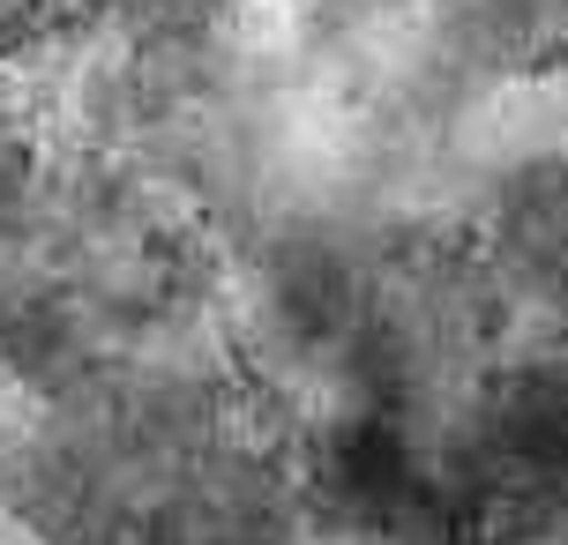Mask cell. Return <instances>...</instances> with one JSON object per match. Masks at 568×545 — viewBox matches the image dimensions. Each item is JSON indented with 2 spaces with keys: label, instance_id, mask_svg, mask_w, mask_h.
<instances>
[{
  "label": "cell",
  "instance_id": "1",
  "mask_svg": "<svg viewBox=\"0 0 568 545\" xmlns=\"http://www.w3.org/2000/svg\"><path fill=\"white\" fill-rule=\"evenodd\" d=\"M434 38L471 83H568V0H434Z\"/></svg>",
  "mask_w": 568,
  "mask_h": 545
},
{
  "label": "cell",
  "instance_id": "2",
  "mask_svg": "<svg viewBox=\"0 0 568 545\" xmlns=\"http://www.w3.org/2000/svg\"><path fill=\"white\" fill-rule=\"evenodd\" d=\"M68 173L53 165L45 150V127L16 90H0V255H16L30 232L53 217Z\"/></svg>",
  "mask_w": 568,
  "mask_h": 545
}]
</instances>
